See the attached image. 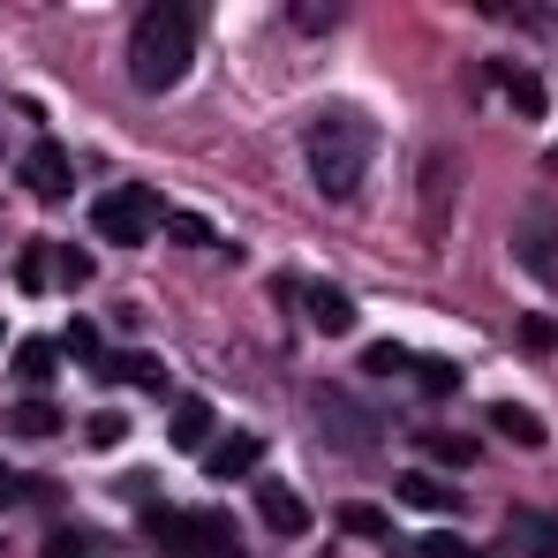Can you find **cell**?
<instances>
[{"mask_svg":"<svg viewBox=\"0 0 558 558\" xmlns=\"http://www.w3.org/2000/svg\"><path fill=\"white\" fill-rule=\"evenodd\" d=\"M513 544H521V558H558V513H521Z\"/></svg>","mask_w":558,"mask_h":558,"instance_id":"cell-18","label":"cell"},{"mask_svg":"<svg viewBox=\"0 0 558 558\" xmlns=\"http://www.w3.org/2000/svg\"><path fill=\"white\" fill-rule=\"evenodd\" d=\"M490 430L506 438V446H529V453H544V415L536 408H521V400H490Z\"/></svg>","mask_w":558,"mask_h":558,"instance_id":"cell-11","label":"cell"},{"mask_svg":"<svg viewBox=\"0 0 558 558\" xmlns=\"http://www.w3.org/2000/svg\"><path fill=\"white\" fill-rule=\"evenodd\" d=\"M46 558H106V544H98L92 529H53L46 536Z\"/></svg>","mask_w":558,"mask_h":558,"instance_id":"cell-24","label":"cell"},{"mask_svg":"<svg viewBox=\"0 0 558 558\" xmlns=\"http://www.w3.org/2000/svg\"><path fill=\"white\" fill-rule=\"evenodd\" d=\"M257 513H265V529H272V536H302V529H310L302 490H294V483H279V475H265V483H257Z\"/></svg>","mask_w":558,"mask_h":558,"instance_id":"cell-9","label":"cell"},{"mask_svg":"<svg viewBox=\"0 0 558 558\" xmlns=\"http://www.w3.org/2000/svg\"><path fill=\"white\" fill-rule=\"evenodd\" d=\"M302 310H310V325H317V332H332V340H340V332H355V302H348L332 279H310V287H302Z\"/></svg>","mask_w":558,"mask_h":558,"instance_id":"cell-10","label":"cell"},{"mask_svg":"<svg viewBox=\"0 0 558 558\" xmlns=\"http://www.w3.org/2000/svg\"><path fill=\"white\" fill-rule=\"evenodd\" d=\"M513 332H521V348H529V355H558V325L544 317V310H529Z\"/></svg>","mask_w":558,"mask_h":558,"instance_id":"cell-27","label":"cell"},{"mask_svg":"<svg viewBox=\"0 0 558 558\" xmlns=\"http://www.w3.org/2000/svg\"><path fill=\"white\" fill-rule=\"evenodd\" d=\"M15 174H23V189H31V196H46V204H61V196L76 189V167L61 159V144H31Z\"/></svg>","mask_w":558,"mask_h":558,"instance_id":"cell-7","label":"cell"},{"mask_svg":"<svg viewBox=\"0 0 558 558\" xmlns=\"http://www.w3.org/2000/svg\"><path fill=\"white\" fill-rule=\"evenodd\" d=\"M310 408H317V423H325V438H332L340 453H371L377 438H385V415L363 408V400H348V392H332V385H317Z\"/></svg>","mask_w":558,"mask_h":558,"instance_id":"cell-5","label":"cell"},{"mask_svg":"<svg viewBox=\"0 0 558 558\" xmlns=\"http://www.w3.org/2000/svg\"><path fill=\"white\" fill-rule=\"evenodd\" d=\"M415 558H475V544H468L461 529H423L415 536Z\"/></svg>","mask_w":558,"mask_h":558,"instance_id":"cell-25","label":"cell"},{"mask_svg":"<svg viewBox=\"0 0 558 558\" xmlns=\"http://www.w3.org/2000/svg\"><path fill=\"white\" fill-rule=\"evenodd\" d=\"M371 121L363 113H325L310 136H302V159H310V174H317V189L325 196H355L363 189V174H371Z\"/></svg>","mask_w":558,"mask_h":558,"instance_id":"cell-2","label":"cell"},{"mask_svg":"<svg viewBox=\"0 0 558 558\" xmlns=\"http://www.w3.org/2000/svg\"><path fill=\"white\" fill-rule=\"evenodd\" d=\"M167 234H174V242H211V227H204L196 211H167Z\"/></svg>","mask_w":558,"mask_h":558,"instance_id":"cell-32","label":"cell"},{"mask_svg":"<svg viewBox=\"0 0 558 558\" xmlns=\"http://www.w3.org/2000/svg\"><path fill=\"white\" fill-rule=\"evenodd\" d=\"M257 453H265V438H257V430H219V438L204 446V475H211V483H234V475H250V468H257Z\"/></svg>","mask_w":558,"mask_h":558,"instance_id":"cell-8","label":"cell"},{"mask_svg":"<svg viewBox=\"0 0 558 558\" xmlns=\"http://www.w3.org/2000/svg\"><path fill=\"white\" fill-rule=\"evenodd\" d=\"M53 279L61 287H84L92 279V250H53Z\"/></svg>","mask_w":558,"mask_h":558,"instance_id":"cell-30","label":"cell"},{"mask_svg":"<svg viewBox=\"0 0 558 558\" xmlns=\"http://www.w3.org/2000/svg\"><path fill=\"white\" fill-rule=\"evenodd\" d=\"M8 371H15L23 385H31V392H38L46 377L61 371V348H53V340H15V355H8Z\"/></svg>","mask_w":558,"mask_h":558,"instance_id":"cell-17","label":"cell"},{"mask_svg":"<svg viewBox=\"0 0 558 558\" xmlns=\"http://www.w3.org/2000/svg\"><path fill=\"white\" fill-rule=\"evenodd\" d=\"M15 498H53V483H31V475H15V468H0V513H8Z\"/></svg>","mask_w":558,"mask_h":558,"instance_id":"cell-29","label":"cell"},{"mask_svg":"<svg viewBox=\"0 0 558 558\" xmlns=\"http://www.w3.org/2000/svg\"><path fill=\"white\" fill-rule=\"evenodd\" d=\"M340 529H348V536H371V544H392V521H385L377 506H340Z\"/></svg>","mask_w":558,"mask_h":558,"instance_id":"cell-26","label":"cell"},{"mask_svg":"<svg viewBox=\"0 0 558 558\" xmlns=\"http://www.w3.org/2000/svg\"><path fill=\"white\" fill-rule=\"evenodd\" d=\"M61 355L98 371V355H106V348H98V325H92V317H69V325H61Z\"/></svg>","mask_w":558,"mask_h":558,"instance_id":"cell-23","label":"cell"},{"mask_svg":"<svg viewBox=\"0 0 558 558\" xmlns=\"http://www.w3.org/2000/svg\"><path fill=\"white\" fill-rule=\"evenodd\" d=\"M408 371H415V355L400 340H371L363 348V377H408Z\"/></svg>","mask_w":558,"mask_h":558,"instance_id":"cell-22","label":"cell"},{"mask_svg":"<svg viewBox=\"0 0 558 558\" xmlns=\"http://www.w3.org/2000/svg\"><path fill=\"white\" fill-rule=\"evenodd\" d=\"M167 438H174V453H204L211 446V400L204 392H189L182 408L167 415Z\"/></svg>","mask_w":558,"mask_h":558,"instance_id":"cell-13","label":"cell"},{"mask_svg":"<svg viewBox=\"0 0 558 558\" xmlns=\"http://www.w3.org/2000/svg\"><path fill=\"white\" fill-rule=\"evenodd\" d=\"M98 377L106 385H151V392H167V363L159 355H136V348L129 355H98Z\"/></svg>","mask_w":558,"mask_h":558,"instance_id":"cell-15","label":"cell"},{"mask_svg":"<svg viewBox=\"0 0 558 558\" xmlns=\"http://www.w3.org/2000/svg\"><path fill=\"white\" fill-rule=\"evenodd\" d=\"M392 498L400 506H415V513H461V498L430 475V468H408V475H392Z\"/></svg>","mask_w":558,"mask_h":558,"instance_id":"cell-12","label":"cell"},{"mask_svg":"<svg viewBox=\"0 0 558 558\" xmlns=\"http://www.w3.org/2000/svg\"><path fill=\"white\" fill-rule=\"evenodd\" d=\"M144 536L167 558H234V513H219V506H151Z\"/></svg>","mask_w":558,"mask_h":558,"instance_id":"cell-3","label":"cell"},{"mask_svg":"<svg viewBox=\"0 0 558 558\" xmlns=\"http://www.w3.org/2000/svg\"><path fill=\"white\" fill-rule=\"evenodd\" d=\"M92 227H98V242H113V250H144V242L167 227V204H159V189L121 182L92 204Z\"/></svg>","mask_w":558,"mask_h":558,"instance_id":"cell-4","label":"cell"},{"mask_svg":"<svg viewBox=\"0 0 558 558\" xmlns=\"http://www.w3.org/2000/svg\"><path fill=\"white\" fill-rule=\"evenodd\" d=\"M8 430H15V438H53V430H61V400H46V392H23V400L8 408Z\"/></svg>","mask_w":558,"mask_h":558,"instance_id":"cell-16","label":"cell"},{"mask_svg":"<svg viewBox=\"0 0 558 558\" xmlns=\"http://www.w3.org/2000/svg\"><path fill=\"white\" fill-rule=\"evenodd\" d=\"M423 453H430L438 468H475V461H483V438H461V430H430V438H423Z\"/></svg>","mask_w":558,"mask_h":558,"instance_id":"cell-19","label":"cell"},{"mask_svg":"<svg viewBox=\"0 0 558 558\" xmlns=\"http://www.w3.org/2000/svg\"><path fill=\"white\" fill-rule=\"evenodd\" d=\"M84 438H92L98 453H113V446H121V438H129V415H113V408H98L92 423H84Z\"/></svg>","mask_w":558,"mask_h":558,"instance_id":"cell-28","label":"cell"},{"mask_svg":"<svg viewBox=\"0 0 558 558\" xmlns=\"http://www.w3.org/2000/svg\"><path fill=\"white\" fill-rule=\"evenodd\" d=\"M415 385L430 392V400H446V392H461V363H446V355H415Z\"/></svg>","mask_w":558,"mask_h":558,"instance_id":"cell-21","label":"cell"},{"mask_svg":"<svg viewBox=\"0 0 558 558\" xmlns=\"http://www.w3.org/2000/svg\"><path fill=\"white\" fill-rule=\"evenodd\" d=\"M483 76L513 92V113H529V121H544V113H551V92H544V76H529V69H506V61H490Z\"/></svg>","mask_w":558,"mask_h":558,"instance_id":"cell-14","label":"cell"},{"mask_svg":"<svg viewBox=\"0 0 558 558\" xmlns=\"http://www.w3.org/2000/svg\"><path fill=\"white\" fill-rule=\"evenodd\" d=\"M513 265L529 279H544V287H558V211H521L513 219Z\"/></svg>","mask_w":558,"mask_h":558,"instance_id":"cell-6","label":"cell"},{"mask_svg":"<svg viewBox=\"0 0 558 558\" xmlns=\"http://www.w3.org/2000/svg\"><path fill=\"white\" fill-rule=\"evenodd\" d=\"M196 61V8H144L129 31V84L144 98L174 92Z\"/></svg>","mask_w":558,"mask_h":558,"instance_id":"cell-1","label":"cell"},{"mask_svg":"<svg viewBox=\"0 0 558 558\" xmlns=\"http://www.w3.org/2000/svg\"><path fill=\"white\" fill-rule=\"evenodd\" d=\"M340 15H348V8H302V0L287 8V23H294V31H310V38H317V31H332Z\"/></svg>","mask_w":558,"mask_h":558,"instance_id":"cell-31","label":"cell"},{"mask_svg":"<svg viewBox=\"0 0 558 558\" xmlns=\"http://www.w3.org/2000/svg\"><path fill=\"white\" fill-rule=\"evenodd\" d=\"M15 287H23V294H46V287H53V250H46V242H23V257H15Z\"/></svg>","mask_w":558,"mask_h":558,"instance_id":"cell-20","label":"cell"}]
</instances>
